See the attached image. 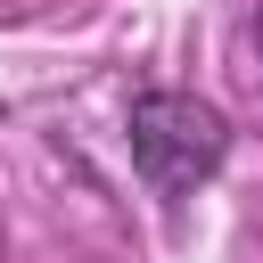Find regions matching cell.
<instances>
[{
  "label": "cell",
  "instance_id": "1",
  "mask_svg": "<svg viewBox=\"0 0 263 263\" xmlns=\"http://www.w3.org/2000/svg\"><path fill=\"white\" fill-rule=\"evenodd\" d=\"M123 140H132V164L156 197H189L197 181L222 173L230 115L214 99H189V90H140L132 115H123Z\"/></svg>",
  "mask_w": 263,
  "mask_h": 263
}]
</instances>
